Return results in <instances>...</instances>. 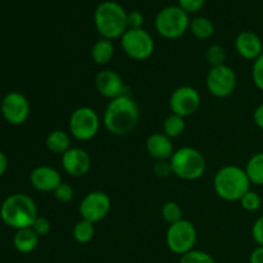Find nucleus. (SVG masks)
<instances>
[{
    "instance_id": "f257e3e1",
    "label": "nucleus",
    "mask_w": 263,
    "mask_h": 263,
    "mask_svg": "<svg viewBox=\"0 0 263 263\" xmlns=\"http://www.w3.org/2000/svg\"><path fill=\"white\" fill-rule=\"evenodd\" d=\"M140 120V109L128 94L109 100L103 113V126L115 136L133 133Z\"/></svg>"
},
{
    "instance_id": "f03ea898",
    "label": "nucleus",
    "mask_w": 263,
    "mask_h": 263,
    "mask_svg": "<svg viewBox=\"0 0 263 263\" xmlns=\"http://www.w3.org/2000/svg\"><path fill=\"white\" fill-rule=\"evenodd\" d=\"M94 25L102 39H121L128 30L127 12L117 2H103L95 8Z\"/></svg>"
},
{
    "instance_id": "7ed1b4c3",
    "label": "nucleus",
    "mask_w": 263,
    "mask_h": 263,
    "mask_svg": "<svg viewBox=\"0 0 263 263\" xmlns=\"http://www.w3.org/2000/svg\"><path fill=\"white\" fill-rule=\"evenodd\" d=\"M37 216L35 200L22 193L9 195L0 205V218L5 225L15 230L31 228Z\"/></svg>"
},
{
    "instance_id": "20e7f679",
    "label": "nucleus",
    "mask_w": 263,
    "mask_h": 263,
    "mask_svg": "<svg viewBox=\"0 0 263 263\" xmlns=\"http://www.w3.org/2000/svg\"><path fill=\"white\" fill-rule=\"evenodd\" d=\"M251 181L246 170L235 164H228L218 170L213 179L215 192L226 202H235L251 190Z\"/></svg>"
},
{
    "instance_id": "39448f33",
    "label": "nucleus",
    "mask_w": 263,
    "mask_h": 263,
    "mask_svg": "<svg viewBox=\"0 0 263 263\" xmlns=\"http://www.w3.org/2000/svg\"><path fill=\"white\" fill-rule=\"evenodd\" d=\"M170 162H171L174 175L186 181L200 179L207 170L204 156L198 149L192 148V146H184L175 151Z\"/></svg>"
},
{
    "instance_id": "423d86ee",
    "label": "nucleus",
    "mask_w": 263,
    "mask_h": 263,
    "mask_svg": "<svg viewBox=\"0 0 263 263\" xmlns=\"http://www.w3.org/2000/svg\"><path fill=\"white\" fill-rule=\"evenodd\" d=\"M154 25L157 32L162 37L167 40H176L184 36L189 30L190 18L189 14L179 5H168L157 13Z\"/></svg>"
},
{
    "instance_id": "0eeeda50",
    "label": "nucleus",
    "mask_w": 263,
    "mask_h": 263,
    "mask_svg": "<svg viewBox=\"0 0 263 263\" xmlns=\"http://www.w3.org/2000/svg\"><path fill=\"white\" fill-rule=\"evenodd\" d=\"M198 233L192 221L182 218L168 226L166 233V244L170 251L179 256L189 253L197 244Z\"/></svg>"
},
{
    "instance_id": "6e6552de",
    "label": "nucleus",
    "mask_w": 263,
    "mask_h": 263,
    "mask_svg": "<svg viewBox=\"0 0 263 263\" xmlns=\"http://www.w3.org/2000/svg\"><path fill=\"white\" fill-rule=\"evenodd\" d=\"M72 138L79 141H89L97 136L100 128V117L92 108L80 107L71 113L68 122Z\"/></svg>"
},
{
    "instance_id": "1a4fd4ad",
    "label": "nucleus",
    "mask_w": 263,
    "mask_h": 263,
    "mask_svg": "<svg viewBox=\"0 0 263 263\" xmlns=\"http://www.w3.org/2000/svg\"><path fill=\"white\" fill-rule=\"evenodd\" d=\"M121 46L128 58L134 61H145L154 53L153 37L144 28H128L121 37Z\"/></svg>"
},
{
    "instance_id": "9d476101",
    "label": "nucleus",
    "mask_w": 263,
    "mask_h": 263,
    "mask_svg": "<svg viewBox=\"0 0 263 263\" xmlns=\"http://www.w3.org/2000/svg\"><path fill=\"white\" fill-rule=\"evenodd\" d=\"M238 85L235 71L228 64L211 67L205 77V86L211 95L216 98H228L234 94Z\"/></svg>"
},
{
    "instance_id": "9b49d317",
    "label": "nucleus",
    "mask_w": 263,
    "mask_h": 263,
    "mask_svg": "<svg viewBox=\"0 0 263 263\" xmlns=\"http://www.w3.org/2000/svg\"><path fill=\"white\" fill-rule=\"evenodd\" d=\"M110 208H112V202L109 195L99 190L87 193L79 205L82 220L90 221L92 223L104 220L110 212Z\"/></svg>"
},
{
    "instance_id": "f8f14e48",
    "label": "nucleus",
    "mask_w": 263,
    "mask_h": 263,
    "mask_svg": "<svg viewBox=\"0 0 263 263\" xmlns=\"http://www.w3.org/2000/svg\"><path fill=\"white\" fill-rule=\"evenodd\" d=\"M0 112L8 123L13 126H20L25 123L30 116V102L22 92L9 91L2 99Z\"/></svg>"
},
{
    "instance_id": "ddd939ff",
    "label": "nucleus",
    "mask_w": 263,
    "mask_h": 263,
    "mask_svg": "<svg viewBox=\"0 0 263 263\" xmlns=\"http://www.w3.org/2000/svg\"><path fill=\"white\" fill-rule=\"evenodd\" d=\"M200 107V94L192 86H180L170 97V109L175 115L186 118Z\"/></svg>"
},
{
    "instance_id": "4468645a",
    "label": "nucleus",
    "mask_w": 263,
    "mask_h": 263,
    "mask_svg": "<svg viewBox=\"0 0 263 263\" xmlns=\"http://www.w3.org/2000/svg\"><path fill=\"white\" fill-rule=\"evenodd\" d=\"M95 89L102 97L109 100L127 94V87H126L122 76L112 69H104L97 74Z\"/></svg>"
},
{
    "instance_id": "2eb2a0df",
    "label": "nucleus",
    "mask_w": 263,
    "mask_h": 263,
    "mask_svg": "<svg viewBox=\"0 0 263 263\" xmlns=\"http://www.w3.org/2000/svg\"><path fill=\"white\" fill-rule=\"evenodd\" d=\"M62 167L72 177H82L91 168V157L85 149L72 146L62 156Z\"/></svg>"
},
{
    "instance_id": "dca6fc26",
    "label": "nucleus",
    "mask_w": 263,
    "mask_h": 263,
    "mask_svg": "<svg viewBox=\"0 0 263 263\" xmlns=\"http://www.w3.org/2000/svg\"><path fill=\"white\" fill-rule=\"evenodd\" d=\"M30 182L36 190L50 193L62 182L61 174L50 166H39L30 174Z\"/></svg>"
},
{
    "instance_id": "f3484780",
    "label": "nucleus",
    "mask_w": 263,
    "mask_h": 263,
    "mask_svg": "<svg viewBox=\"0 0 263 263\" xmlns=\"http://www.w3.org/2000/svg\"><path fill=\"white\" fill-rule=\"evenodd\" d=\"M235 49L241 58L254 62L263 54V43L253 31H243L236 36Z\"/></svg>"
},
{
    "instance_id": "a211bd4d",
    "label": "nucleus",
    "mask_w": 263,
    "mask_h": 263,
    "mask_svg": "<svg viewBox=\"0 0 263 263\" xmlns=\"http://www.w3.org/2000/svg\"><path fill=\"white\" fill-rule=\"evenodd\" d=\"M146 152L156 161H170L175 153L172 139L163 133H154L148 136L145 143Z\"/></svg>"
},
{
    "instance_id": "6ab92c4d",
    "label": "nucleus",
    "mask_w": 263,
    "mask_h": 263,
    "mask_svg": "<svg viewBox=\"0 0 263 263\" xmlns=\"http://www.w3.org/2000/svg\"><path fill=\"white\" fill-rule=\"evenodd\" d=\"M39 238L40 236L33 231L32 228H26L15 230L13 236V246L15 251L22 254H28L35 251L39 246Z\"/></svg>"
},
{
    "instance_id": "aec40b11",
    "label": "nucleus",
    "mask_w": 263,
    "mask_h": 263,
    "mask_svg": "<svg viewBox=\"0 0 263 263\" xmlns=\"http://www.w3.org/2000/svg\"><path fill=\"white\" fill-rule=\"evenodd\" d=\"M45 145L49 152L57 156H63L71 146V135L63 130H53L45 139Z\"/></svg>"
},
{
    "instance_id": "412c9836",
    "label": "nucleus",
    "mask_w": 263,
    "mask_h": 263,
    "mask_svg": "<svg viewBox=\"0 0 263 263\" xmlns=\"http://www.w3.org/2000/svg\"><path fill=\"white\" fill-rule=\"evenodd\" d=\"M91 59L98 64V66H105L109 63L115 57V45L112 40L107 39H100L92 45L91 51H90Z\"/></svg>"
},
{
    "instance_id": "4be33fe9",
    "label": "nucleus",
    "mask_w": 263,
    "mask_h": 263,
    "mask_svg": "<svg viewBox=\"0 0 263 263\" xmlns=\"http://www.w3.org/2000/svg\"><path fill=\"white\" fill-rule=\"evenodd\" d=\"M244 170L251 184L263 186V152L253 154L248 159Z\"/></svg>"
},
{
    "instance_id": "5701e85b",
    "label": "nucleus",
    "mask_w": 263,
    "mask_h": 263,
    "mask_svg": "<svg viewBox=\"0 0 263 263\" xmlns=\"http://www.w3.org/2000/svg\"><path fill=\"white\" fill-rule=\"evenodd\" d=\"M189 31L199 40H207L215 33V25L207 17H195L190 20Z\"/></svg>"
},
{
    "instance_id": "b1692460",
    "label": "nucleus",
    "mask_w": 263,
    "mask_h": 263,
    "mask_svg": "<svg viewBox=\"0 0 263 263\" xmlns=\"http://www.w3.org/2000/svg\"><path fill=\"white\" fill-rule=\"evenodd\" d=\"M185 127H186L185 118L179 115H175V113H171L170 116H167L163 122V134L171 139L179 138L184 134Z\"/></svg>"
},
{
    "instance_id": "393cba45",
    "label": "nucleus",
    "mask_w": 263,
    "mask_h": 263,
    "mask_svg": "<svg viewBox=\"0 0 263 263\" xmlns=\"http://www.w3.org/2000/svg\"><path fill=\"white\" fill-rule=\"evenodd\" d=\"M72 235L76 243L79 244H87L89 241L92 240L95 235V228L94 223L86 220H80L76 225L73 226L72 230Z\"/></svg>"
},
{
    "instance_id": "a878e982",
    "label": "nucleus",
    "mask_w": 263,
    "mask_h": 263,
    "mask_svg": "<svg viewBox=\"0 0 263 263\" xmlns=\"http://www.w3.org/2000/svg\"><path fill=\"white\" fill-rule=\"evenodd\" d=\"M162 218L166 221L168 225L176 223L182 220V210L176 202H167L162 205Z\"/></svg>"
},
{
    "instance_id": "bb28decb",
    "label": "nucleus",
    "mask_w": 263,
    "mask_h": 263,
    "mask_svg": "<svg viewBox=\"0 0 263 263\" xmlns=\"http://www.w3.org/2000/svg\"><path fill=\"white\" fill-rule=\"evenodd\" d=\"M205 59L211 64V67H217L226 64V51L223 49V46H221L220 44H212L207 49V51H205Z\"/></svg>"
},
{
    "instance_id": "cd10ccee",
    "label": "nucleus",
    "mask_w": 263,
    "mask_h": 263,
    "mask_svg": "<svg viewBox=\"0 0 263 263\" xmlns=\"http://www.w3.org/2000/svg\"><path fill=\"white\" fill-rule=\"evenodd\" d=\"M239 202H240L241 208L246 210L247 212H257L262 205L261 197H259L258 193L253 192V190L247 192L246 194L240 198Z\"/></svg>"
},
{
    "instance_id": "c85d7f7f",
    "label": "nucleus",
    "mask_w": 263,
    "mask_h": 263,
    "mask_svg": "<svg viewBox=\"0 0 263 263\" xmlns=\"http://www.w3.org/2000/svg\"><path fill=\"white\" fill-rule=\"evenodd\" d=\"M180 263H216L210 253L193 249L180 258Z\"/></svg>"
},
{
    "instance_id": "c756f323",
    "label": "nucleus",
    "mask_w": 263,
    "mask_h": 263,
    "mask_svg": "<svg viewBox=\"0 0 263 263\" xmlns=\"http://www.w3.org/2000/svg\"><path fill=\"white\" fill-rule=\"evenodd\" d=\"M53 193H54V198H55L59 203H63V204L72 202V199H73L74 197L73 187H72L69 184H67V182H63V181L58 185V187H57Z\"/></svg>"
},
{
    "instance_id": "7c9ffc66",
    "label": "nucleus",
    "mask_w": 263,
    "mask_h": 263,
    "mask_svg": "<svg viewBox=\"0 0 263 263\" xmlns=\"http://www.w3.org/2000/svg\"><path fill=\"white\" fill-rule=\"evenodd\" d=\"M252 80L258 90L263 91V54L253 62L252 66Z\"/></svg>"
},
{
    "instance_id": "2f4dec72",
    "label": "nucleus",
    "mask_w": 263,
    "mask_h": 263,
    "mask_svg": "<svg viewBox=\"0 0 263 263\" xmlns=\"http://www.w3.org/2000/svg\"><path fill=\"white\" fill-rule=\"evenodd\" d=\"M31 228L33 229V231H35V233L37 234L39 236H45V235H48L49 233H50L51 223H50V221H49L46 217H43V216H37V218L33 221V223H32V226H31Z\"/></svg>"
},
{
    "instance_id": "473e14b6",
    "label": "nucleus",
    "mask_w": 263,
    "mask_h": 263,
    "mask_svg": "<svg viewBox=\"0 0 263 263\" xmlns=\"http://www.w3.org/2000/svg\"><path fill=\"white\" fill-rule=\"evenodd\" d=\"M205 0H177V5L184 9L187 14L197 13L204 7Z\"/></svg>"
},
{
    "instance_id": "72a5a7b5",
    "label": "nucleus",
    "mask_w": 263,
    "mask_h": 263,
    "mask_svg": "<svg viewBox=\"0 0 263 263\" xmlns=\"http://www.w3.org/2000/svg\"><path fill=\"white\" fill-rule=\"evenodd\" d=\"M153 171L157 176L162 177V179H166L170 175L174 174L171 162L170 161H156V163L153 166Z\"/></svg>"
},
{
    "instance_id": "f704fd0d",
    "label": "nucleus",
    "mask_w": 263,
    "mask_h": 263,
    "mask_svg": "<svg viewBox=\"0 0 263 263\" xmlns=\"http://www.w3.org/2000/svg\"><path fill=\"white\" fill-rule=\"evenodd\" d=\"M144 15L140 10H133L127 13V26L128 28H143L144 25Z\"/></svg>"
},
{
    "instance_id": "c9c22d12",
    "label": "nucleus",
    "mask_w": 263,
    "mask_h": 263,
    "mask_svg": "<svg viewBox=\"0 0 263 263\" xmlns=\"http://www.w3.org/2000/svg\"><path fill=\"white\" fill-rule=\"evenodd\" d=\"M252 236L258 246L263 247V215L254 221L252 226Z\"/></svg>"
},
{
    "instance_id": "e433bc0d",
    "label": "nucleus",
    "mask_w": 263,
    "mask_h": 263,
    "mask_svg": "<svg viewBox=\"0 0 263 263\" xmlns=\"http://www.w3.org/2000/svg\"><path fill=\"white\" fill-rule=\"evenodd\" d=\"M249 263H263V247L258 246L249 256Z\"/></svg>"
},
{
    "instance_id": "4c0bfd02",
    "label": "nucleus",
    "mask_w": 263,
    "mask_h": 263,
    "mask_svg": "<svg viewBox=\"0 0 263 263\" xmlns=\"http://www.w3.org/2000/svg\"><path fill=\"white\" fill-rule=\"evenodd\" d=\"M253 121H254V123H256L257 127L263 130V103L262 104H259L258 107L254 109Z\"/></svg>"
},
{
    "instance_id": "58836bf2",
    "label": "nucleus",
    "mask_w": 263,
    "mask_h": 263,
    "mask_svg": "<svg viewBox=\"0 0 263 263\" xmlns=\"http://www.w3.org/2000/svg\"><path fill=\"white\" fill-rule=\"evenodd\" d=\"M8 168V158L2 151H0V177L7 172Z\"/></svg>"
}]
</instances>
